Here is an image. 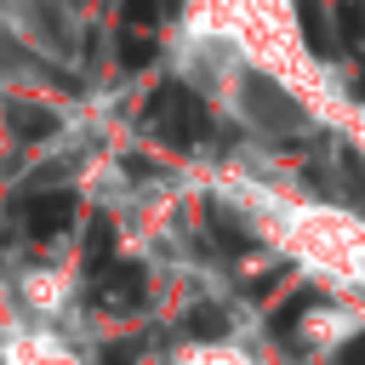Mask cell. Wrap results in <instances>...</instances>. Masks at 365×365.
Masks as SVG:
<instances>
[{
	"label": "cell",
	"instance_id": "6da1fadb",
	"mask_svg": "<svg viewBox=\"0 0 365 365\" xmlns=\"http://www.w3.org/2000/svg\"><path fill=\"white\" fill-rule=\"evenodd\" d=\"M143 120H148V131H154L160 143H171V148H194L200 137H211V114H205V103H200L182 80H165V86L148 97Z\"/></svg>",
	"mask_w": 365,
	"mask_h": 365
},
{
	"label": "cell",
	"instance_id": "7a4b0ae2",
	"mask_svg": "<svg viewBox=\"0 0 365 365\" xmlns=\"http://www.w3.org/2000/svg\"><path fill=\"white\" fill-rule=\"evenodd\" d=\"M68 222H74V194L68 188L23 194V228H29V240H57Z\"/></svg>",
	"mask_w": 365,
	"mask_h": 365
},
{
	"label": "cell",
	"instance_id": "3957f363",
	"mask_svg": "<svg viewBox=\"0 0 365 365\" xmlns=\"http://www.w3.org/2000/svg\"><path fill=\"white\" fill-rule=\"evenodd\" d=\"M143 291H148V274H143L137 262H108V268L97 274V308H108V314L143 308Z\"/></svg>",
	"mask_w": 365,
	"mask_h": 365
},
{
	"label": "cell",
	"instance_id": "277c9868",
	"mask_svg": "<svg viewBox=\"0 0 365 365\" xmlns=\"http://www.w3.org/2000/svg\"><path fill=\"white\" fill-rule=\"evenodd\" d=\"M245 108H251L262 125H297V114H302V108H297L274 80H262V74H251V80H245Z\"/></svg>",
	"mask_w": 365,
	"mask_h": 365
},
{
	"label": "cell",
	"instance_id": "5b68a950",
	"mask_svg": "<svg viewBox=\"0 0 365 365\" xmlns=\"http://www.w3.org/2000/svg\"><path fill=\"white\" fill-rule=\"evenodd\" d=\"M6 125H11L23 143H46V137L57 131V114L40 108V103H11V108H6Z\"/></svg>",
	"mask_w": 365,
	"mask_h": 365
},
{
	"label": "cell",
	"instance_id": "8992f818",
	"mask_svg": "<svg viewBox=\"0 0 365 365\" xmlns=\"http://www.w3.org/2000/svg\"><path fill=\"white\" fill-rule=\"evenodd\" d=\"M108 262H114V222L97 211V217H91V228H86V268H91V274H103Z\"/></svg>",
	"mask_w": 365,
	"mask_h": 365
},
{
	"label": "cell",
	"instance_id": "52a82bcc",
	"mask_svg": "<svg viewBox=\"0 0 365 365\" xmlns=\"http://www.w3.org/2000/svg\"><path fill=\"white\" fill-rule=\"evenodd\" d=\"M154 57H160V46H154L148 29H125V34H120V68H143V63H154Z\"/></svg>",
	"mask_w": 365,
	"mask_h": 365
},
{
	"label": "cell",
	"instance_id": "ba28073f",
	"mask_svg": "<svg viewBox=\"0 0 365 365\" xmlns=\"http://www.w3.org/2000/svg\"><path fill=\"white\" fill-rule=\"evenodd\" d=\"M205 222H211V234H217V240L228 245V257L251 251V234H245V228H240V222H234V217H228L222 205H205Z\"/></svg>",
	"mask_w": 365,
	"mask_h": 365
},
{
	"label": "cell",
	"instance_id": "9c48e42d",
	"mask_svg": "<svg viewBox=\"0 0 365 365\" xmlns=\"http://www.w3.org/2000/svg\"><path fill=\"white\" fill-rule=\"evenodd\" d=\"M182 331H188V336H200V342H211V336H222V331H228V314H222V308H211V302H200V308H188Z\"/></svg>",
	"mask_w": 365,
	"mask_h": 365
},
{
	"label": "cell",
	"instance_id": "30bf717a",
	"mask_svg": "<svg viewBox=\"0 0 365 365\" xmlns=\"http://www.w3.org/2000/svg\"><path fill=\"white\" fill-rule=\"evenodd\" d=\"M297 23H302V40L325 57V51H331V34H325V11H319V0H297Z\"/></svg>",
	"mask_w": 365,
	"mask_h": 365
},
{
	"label": "cell",
	"instance_id": "8fae6325",
	"mask_svg": "<svg viewBox=\"0 0 365 365\" xmlns=\"http://www.w3.org/2000/svg\"><path fill=\"white\" fill-rule=\"evenodd\" d=\"M336 171H342V194H354V200L365 205V160H359L354 148H342V154H336Z\"/></svg>",
	"mask_w": 365,
	"mask_h": 365
},
{
	"label": "cell",
	"instance_id": "7c38bea8",
	"mask_svg": "<svg viewBox=\"0 0 365 365\" xmlns=\"http://www.w3.org/2000/svg\"><path fill=\"white\" fill-rule=\"evenodd\" d=\"M308 308H314V297H308V291H291V297L279 302V314H274V336H291V325H297Z\"/></svg>",
	"mask_w": 365,
	"mask_h": 365
},
{
	"label": "cell",
	"instance_id": "4fadbf2b",
	"mask_svg": "<svg viewBox=\"0 0 365 365\" xmlns=\"http://www.w3.org/2000/svg\"><path fill=\"white\" fill-rule=\"evenodd\" d=\"M336 23H342V40L359 46L365 40V0H336Z\"/></svg>",
	"mask_w": 365,
	"mask_h": 365
},
{
	"label": "cell",
	"instance_id": "5bb4252c",
	"mask_svg": "<svg viewBox=\"0 0 365 365\" xmlns=\"http://www.w3.org/2000/svg\"><path fill=\"white\" fill-rule=\"evenodd\" d=\"M120 11H125V29H154L160 17H171V11H165V0H125Z\"/></svg>",
	"mask_w": 365,
	"mask_h": 365
},
{
	"label": "cell",
	"instance_id": "9a60e30c",
	"mask_svg": "<svg viewBox=\"0 0 365 365\" xmlns=\"http://www.w3.org/2000/svg\"><path fill=\"white\" fill-rule=\"evenodd\" d=\"M336 365H365V336H354V342L336 354Z\"/></svg>",
	"mask_w": 365,
	"mask_h": 365
},
{
	"label": "cell",
	"instance_id": "2e32d148",
	"mask_svg": "<svg viewBox=\"0 0 365 365\" xmlns=\"http://www.w3.org/2000/svg\"><path fill=\"white\" fill-rule=\"evenodd\" d=\"M125 171H131V177H148V171H154V165H148V160H143V154H125Z\"/></svg>",
	"mask_w": 365,
	"mask_h": 365
},
{
	"label": "cell",
	"instance_id": "e0dca14e",
	"mask_svg": "<svg viewBox=\"0 0 365 365\" xmlns=\"http://www.w3.org/2000/svg\"><path fill=\"white\" fill-rule=\"evenodd\" d=\"M103 365H131V348H108V354H103Z\"/></svg>",
	"mask_w": 365,
	"mask_h": 365
}]
</instances>
